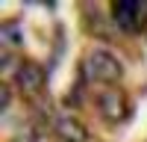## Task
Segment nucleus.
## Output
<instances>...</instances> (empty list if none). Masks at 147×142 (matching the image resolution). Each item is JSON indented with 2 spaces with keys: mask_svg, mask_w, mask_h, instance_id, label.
Wrapping results in <instances>:
<instances>
[{
  "mask_svg": "<svg viewBox=\"0 0 147 142\" xmlns=\"http://www.w3.org/2000/svg\"><path fill=\"white\" fill-rule=\"evenodd\" d=\"M82 77L88 83H103V86L112 89L115 83L124 77V65L118 62L115 53L103 51V47H94V51L82 59Z\"/></svg>",
  "mask_w": 147,
  "mask_h": 142,
  "instance_id": "nucleus-1",
  "label": "nucleus"
},
{
  "mask_svg": "<svg viewBox=\"0 0 147 142\" xmlns=\"http://www.w3.org/2000/svg\"><path fill=\"white\" fill-rule=\"evenodd\" d=\"M112 21L124 33H138L147 24V0H118L112 3Z\"/></svg>",
  "mask_w": 147,
  "mask_h": 142,
  "instance_id": "nucleus-2",
  "label": "nucleus"
},
{
  "mask_svg": "<svg viewBox=\"0 0 147 142\" xmlns=\"http://www.w3.org/2000/svg\"><path fill=\"white\" fill-rule=\"evenodd\" d=\"M97 110H100V115L106 118V122H124L127 113H129V106H127V95L121 92V89H103L100 95H97Z\"/></svg>",
  "mask_w": 147,
  "mask_h": 142,
  "instance_id": "nucleus-3",
  "label": "nucleus"
},
{
  "mask_svg": "<svg viewBox=\"0 0 147 142\" xmlns=\"http://www.w3.org/2000/svg\"><path fill=\"white\" fill-rule=\"evenodd\" d=\"M47 83V71L38 65V62H21L15 68V86L24 92V95H38Z\"/></svg>",
  "mask_w": 147,
  "mask_h": 142,
  "instance_id": "nucleus-4",
  "label": "nucleus"
},
{
  "mask_svg": "<svg viewBox=\"0 0 147 142\" xmlns=\"http://www.w3.org/2000/svg\"><path fill=\"white\" fill-rule=\"evenodd\" d=\"M53 133L62 142H88V130L77 115H53Z\"/></svg>",
  "mask_w": 147,
  "mask_h": 142,
  "instance_id": "nucleus-5",
  "label": "nucleus"
},
{
  "mask_svg": "<svg viewBox=\"0 0 147 142\" xmlns=\"http://www.w3.org/2000/svg\"><path fill=\"white\" fill-rule=\"evenodd\" d=\"M0 39L9 47H18V44H24V33H21L18 24H3V27H0Z\"/></svg>",
  "mask_w": 147,
  "mask_h": 142,
  "instance_id": "nucleus-6",
  "label": "nucleus"
},
{
  "mask_svg": "<svg viewBox=\"0 0 147 142\" xmlns=\"http://www.w3.org/2000/svg\"><path fill=\"white\" fill-rule=\"evenodd\" d=\"M9 104H12V95H9V86L3 83V86H0V110H9Z\"/></svg>",
  "mask_w": 147,
  "mask_h": 142,
  "instance_id": "nucleus-7",
  "label": "nucleus"
},
{
  "mask_svg": "<svg viewBox=\"0 0 147 142\" xmlns=\"http://www.w3.org/2000/svg\"><path fill=\"white\" fill-rule=\"evenodd\" d=\"M12 142H38V136H35L32 130H21V133L12 139Z\"/></svg>",
  "mask_w": 147,
  "mask_h": 142,
  "instance_id": "nucleus-8",
  "label": "nucleus"
}]
</instances>
